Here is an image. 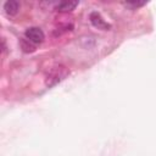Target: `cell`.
<instances>
[{
  "label": "cell",
  "instance_id": "obj_1",
  "mask_svg": "<svg viewBox=\"0 0 156 156\" xmlns=\"http://www.w3.org/2000/svg\"><path fill=\"white\" fill-rule=\"evenodd\" d=\"M24 37L28 41H30L33 45H37V44H40L43 43L44 38H45V34L44 32L39 28V27H29L26 33H24Z\"/></svg>",
  "mask_w": 156,
  "mask_h": 156
},
{
  "label": "cell",
  "instance_id": "obj_5",
  "mask_svg": "<svg viewBox=\"0 0 156 156\" xmlns=\"http://www.w3.org/2000/svg\"><path fill=\"white\" fill-rule=\"evenodd\" d=\"M78 1H60L56 4V10L60 12H69L73 11L78 6Z\"/></svg>",
  "mask_w": 156,
  "mask_h": 156
},
{
  "label": "cell",
  "instance_id": "obj_3",
  "mask_svg": "<svg viewBox=\"0 0 156 156\" xmlns=\"http://www.w3.org/2000/svg\"><path fill=\"white\" fill-rule=\"evenodd\" d=\"M90 22L93 23V26H95L96 28H99V29H104V30H106V29H108L111 26L100 16V13H98V12H91L90 13Z\"/></svg>",
  "mask_w": 156,
  "mask_h": 156
},
{
  "label": "cell",
  "instance_id": "obj_2",
  "mask_svg": "<svg viewBox=\"0 0 156 156\" xmlns=\"http://www.w3.org/2000/svg\"><path fill=\"white\" fill-rule=\"evenodd\" d=\"M67 69H65V67H56L48 77V85H54L56 83H58L60 80H62L66 76H67Z\"/></svg>",
  "mask_w": 156,
  "mask_h": 156
},
{
  "label": "cell",
  "instance_id": "obj_6",
  "mask_svg": "<svg viewBox=\"0 0 156 156\" xmlns=\"http://www.w3.org/2000/svg\"><path fill=\"white\" fill-rule=\"evenodd\" d=\"M123 5L127 6V7H130V9H138L140 6H144L145 2H143V1H132V2H123Z\"/></svg>",
  "mask_w": 156,
  "mask_h": 156
},
{
  "label": "cell",
  "instance_id": "obj_4",
  "mask_svg": "<svg viewBox=\"0 0 156 156\" xmlns=\"http://www.w3.org/2000/svg\"><path fill=\"white\" fill-rule=\"evenodd\" d=\"M18 10H20L18 1H16V0H7V1H5V4H4V11H5V13L7 16H15V15H17Z\"/></svg>",
  "mask_w": 156,
  "mask_h": 156
}]
</instances>
